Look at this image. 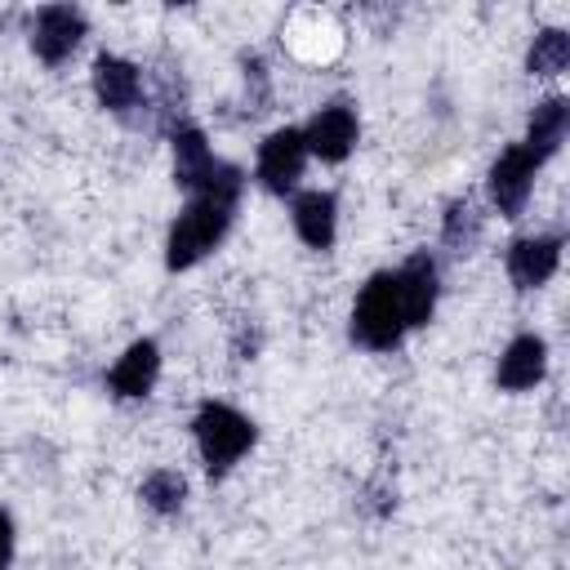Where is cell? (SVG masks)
Returning a JSON list of instances; mask_svg holds the SVG:
<instances>
[{
	"instance_id": "obj_17",
	"label": "cell",
	"mask_w": 570,
	"mask_h": 570,
	"mask_svg": "<svg viewBox=\"0 0 570 570\" xmlns=\"http://www.w3.org/2000/svg\"><path fill=\"white\" fill-rule=\"evenodd\" d=\"M183 499H187V481H183L178 472H169V468H156V472L142 481V503H147L151 512H160V517L178 512Z\"/></svg>"
},
{
	"instance_id": "obj_3",
	"label": "cell",
	"mask_w": 570,
	"mask_h": 570,
	"mask_svg": "<svg viewBox=\"0 0 570 570\" xmlns=\"http://www.w3.org/2000/svg\"><path fill=\"white\" fill-rule=\"evenodd\" d=\"M174 178L191 196H214V200H232V205L240 196V169L218 160L200 129H178L174 134Z\"/></svg>"
},
{
	"instance_id": "obj_6",
	"label": "cell",
	"mask_w": 570,
	"mask_h": 570,
	"mask_svg": "<svg viewBox=\"0 0 570 570\" xmlns=\"http://www.w3.org/2000/svg\"><path fill=\"white\" fill-rule=\"evenodd\" d=\"M303 165H307L303 129H276V134H267V142L258 147V183H263L272 196L294 191V183L303 178Z\"/></svg>"
},
{
	"instance_id": "obj_18",
	"label": "cell",
	"mask_w": 570,
	"mask_h": 570,
	"mask_svg": "<svg viewBox=\"0 0 570 570\" xmlns=\"http://www.w3.org/2000/svg\"><path fill=\"white\" fill-rule=\"evenodd\" d=\"M476 227H481V223H476L472 200H454V205H450V218H445V240L468 249V240H476Z\"/></svg>"
},
{
	"instance_id": "obj_5",
	"label": "cell",
	"mask_w": 570,
	"mask_h": 570,
	"mask_svg": "<svg viewBox=\"0 0 570 570\" xmlns=\"http://www.w3.org/2000/svg\"><path fill=\"white\" fill-rule=\"evenodd\" d=\"M539 165H543V160H539L525 142L508 147V151L490 165V200L499 205L503 218H517V214L525 209L530 187H534V169H539Z\"/></svg>"
},
{
	"instance_id": "obj_16",
	"label": "cell",
	"mask_w": 570,
	"mask_h": 570,
	"mask_svg": "<svg viewBox=\"0 0 570 570\" xmlns=\"http://www.w3.org/2000/svg\"><path fill=\"white\" fill-rule=\"evenodd\" d=\"M566 62H570V36L566 31H539L534 36V45H530V58H525V67L534 71V76H557V71H566Z\"/></svg>"
},
{
	"instance_id": "obj_7",
	"label": "cell",
	"mask_w": 570,
	"mask_h": 570,
	"mask_svg": "<svg viewBox=\"0 0 570 570\" xmlns=\"http://www.w3.org/2000/svg\"><path fill=\"white\" fill-rule=\"evenodd\" d=\"M80 36H85V13H80V9H71V4H49V9H40V13H36L31 49H36V58H40V62L58 67V62H67V58H71V49L80 45Z\"/></svg>"
},
{
	"instance_id": "obj_19",
	"label": "cell",
	"mask_w": 570,
	"mask_h": 570,
	"mask_svg": "<svg viewBox=\"0 0 570 570\" xmlns=\"http://www.w3.org/2000/svg\"><path fill=\"white\" fill-rule=\"evenodd\" d=\"M9 557H13V521L9 512H0V570L9 566Z\"/></svg>"
},
{
	"instance_id": "obj_1",
	"label": "cell",
	"mask_w": 570,
	"mask_h": 570,
	"mask_svg": "<svg viewBox=\"0 0 570 570\" xmlns=\"http://www.w3.org/2000/svg\"><path fill=\"white\" fill-rule=\"evenodd\" d=\"M232 200H214V196H191L187 209L178 214V223L169 227V245H165V263L169 272H187L196 267L232 227Z\"/></svg>"
},
{
	"instance_id": "obj_8",
	"label": "cell",
	"mask_w": 570,
	"mask_h": 570,
	"mask_svg": "<svg viewBox=\"0 0 570 570\" xmlns=\"http://www.w3.org/2000/svg\"><path fill=\"white\" fill-rule=\"evenodd\" d=\"M303 142L312 156L321 160H343L356 147V111L347 102H330L312 116V125L303 129Z\"/></svg>"
},
{
	"instance_id": "obj_14",
	"label": "cell",
	"mask_w": 570,
	"mask_h": 570,
	"mask_svg": "<svg viewBox=\"0 0 570 570\" xmlns=\"http://www.w3.org/2000/svg\"><path fill=\"white\" fill-rule=\"evenodd\" d=\"M334 223H338V205L330 191H303L294 200V232L303 245L312 249H330L334 245Z\"/></svg>"
},
{
	"instance_id": "obj_13",
	"label": "cell",
	"mask_w": 570,
	"mask_h": 570,
	"mask_svg": "<svg viewBox=\"0 0 570 570\" xmlns=\"http://www.w3.org/2000/svg\"><path fill=\"white\" fill-rule=\"evenodd\" d=\"M156 374H160V347H156L151 338H138V343H129V352L111 365L107 387H111L116 396H147V392L156 387Z\"/></svg>"
},
{
	"instance_id": "obj_2",
	"label": "cell",
	"mask_w": 570,
	"mask_h": 570,
	"mask_svg": "<svg viewBox=\"0 0 570 570\" xmlns=\"http://www.w3.org/2000/svg\"><path fill=\"white\" fill-rule=\"evenodd\" d=\"M405 303H401V285L396 272H379L365 281L356 307H352V338L370 352H392L405 334Z\"/></svg>"
},
{
	"instance_id": "obj_10",
	"label": "cell",
	"mask_w": 570,
	"mask_h": 570,
	"mask_svg": "<svg viewBox=\"0 0 570 570\" xmlns=\"http://www.w3.org/2000/svg\"><path fill=\"white\" fill-rule=\"evenodd\" d=\"M94 94H98V102L107 111H129L142 98V76H138L134 62H125L116 53H102L94 62Z\"/></svg>"
},
{
	"instance_id": "obj_9",
	"label": "cell",
	"mask_w": 570,
	"mask_h": 570,
	"mask_svg": "<svg viewBox=\"0 0 570 570\" xmlns=\"http://www.w3.org/2000/svg\"><path fill=\"white\" fill-rule=\"evenodd\" d=\"M561 263V240L557 236H525L508 249V276L517 289H539L543 281H552Z\"/></svg>"
},
{
	"instance_id": "obj_12",
	"label": "cell",
	"mask_w": 570,
	"mask_h": 570,
	"mask_svg": "<svg viewBox=\"0 0 570 570\" xmlns=\"http://www.w3.org/2000/svg\"><path fill=\"white\" fill-rule=\"evenodd\" d=\"M543 370H548V347H543V338H539V334H521V338H512L508 352L499 356L494 379H499V387H508V392H525V387H534V383L543 379Z\"/></svg>"
},
{
	"instance_id": "obj_15",
	"label": "cell",
	"mask_w": 570,
	"mask_h": 570,
	"mask_svg": "<svg viewBox=\"0 0 570 570\" xmlns=\"http://www.w3.org/2000/svg\"><path fill=\"white\" fill-rule=\"evenodd\" d=\"M566 125H570V102H566V98H543V102L534 107V116H530L525 147H530L539 160H548V156L561 147Z\"/></svg>"
},
{
	"instance_id": "obj_4",
	"label": "cell",
	"mask_w": 570,
	"mask_h": 570,
	"mask_svg": "<svg viewBox=\"0 0 570 570\" xmlns=\"http://www.w3.org/2000/svg\"><path fill=\"white\" fill-rule=\"evenodd\" d=\"M196 445H200V459H205V468L214 472V476H223L249 445H254V423L240 414V410H232V405H223V401H209V405H200V414H196Z\"/></svg>"
},
{
	"instance_id": "obj_11",
	"label": "cell",
	"mask_w": 570,
	"mask_h": 570,
	"mask_svg": "<svg viewBox=\"0 0 570 570\" xmlns=\"http://www.w3.org/2000/svg\"><path fill=\"white\" fill-rule=\"evenodd\" d=\"M396 285H401V303H405V325H428L432 307H436V267L428 254H414L396 267Z\"/></svg>"
}]
</instances>
